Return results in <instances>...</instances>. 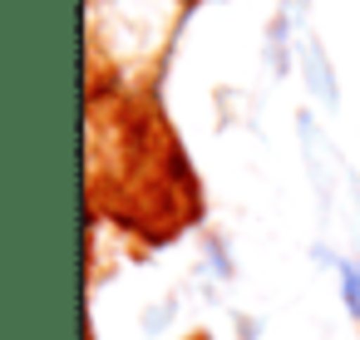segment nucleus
Wrapping results in <instances>:
<instances>
[]
</instances>
